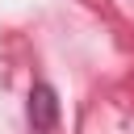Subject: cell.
<instances>
[{"label": "cell", "mask_w": 134, "mask_h": 134, "mask_svg": "<svg viewBox=\"0 0 134 134\" xmlns=\"http://www.w3.org/2000/svg\"><path fill=\"white\" fill-rule=\"evenodd\" d=\"M59 117H63V105H59L54 84L34 80V88L25 96V121H29V130L34 134H54L59 130Z\"/></svg>", "instance_id": "cell-1"}]
</instances>
